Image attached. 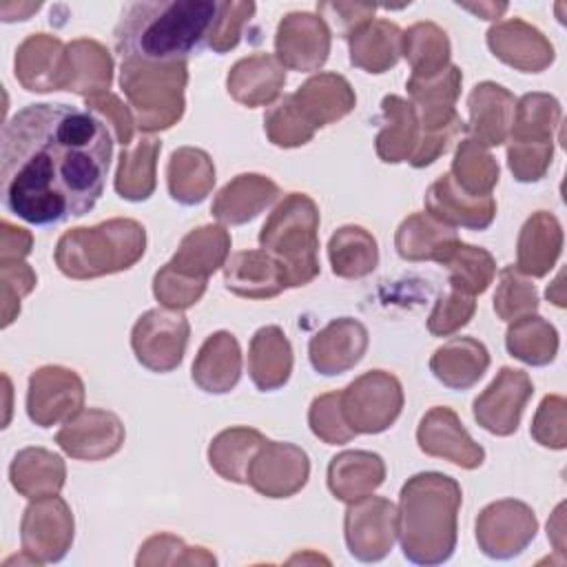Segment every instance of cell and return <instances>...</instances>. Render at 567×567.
<instances>
[{
  "label": "cell",
  "instance_id": "obj_43",
  "mask_svg": "<svg viewBox=\"0 0 567 567\" xmlns=\"http://www.w3.org/2000/svg\"><path fill=\"white\" fill-rule=\"evenodd\" d=\"M447 268V281L452 290L476 297L483 295L496 275V261L489 250L456 239L439 259Z\"/></svg>",
  "mask_w": 567,
  "mask_h": 567
},
{
  "label": "cell",
  "instance_id": "obj_1",
  "mask_svg": "<svg viewBox=\"0 0 567 567\" xmlns=\"http://www.w3.org/2000/svg\"><path fill=\"white\" fill-rule=\"evenodd\" d=\"M111 155V131L93 111L27 104L2 128V204L33 226L82 217L104 190Z\"/></svg>",
  "mask_w": 567,
  "mask_h": 567
},
{
  "label": "cell",
  "instance_id": "obj_15",
  "mask_svg": "<svg viewBox=\"0 0 567 567\" xmlns=\"http://www.w3.org/2000/svg\"><path fill=\"white\" fill-rule=\"evenodd\" d=\"M534 383L525 370L503 365L494 381L474 399L472 414L476 423L496 436H509L518 430Z\"/></svg>",
  "mask_w": 567,
  "mask_h": 567
},
{
  "label": "cell",
  "instance_id": "obj_17",
  "mask_svg": "<svg viewBox=\"0 0 567 567\" xmlns=\"http://www.w3.org/2000/svg\"><path fill=\"white\" fill-rule=\"evenodd\" d=\"M328 24L308 11L286 13L275 33V58L284 69L299 73L319 71L330 55Z\"/></svg>",
  "mask_w": 567,
  "mask_h": 567
},
{
  "label": "cell",
  "instance_id": "obj_27",
  "mask_svg": "<svg viewBox=\"0 0 567 567\" xmlns=\"http://www.w3.org/2000/svg\"><path fill=\"white\" fill-rule=\"evenodd\" d=\"M64 51L60 38L49 33L27 35L16 51V78L31 93L62 91Z\"/></svg>",
  "mask_w": 567,
  "mask_h": 567
},
{
  "label": "cell",
  "instance_id": "obj_53",
  "mask_svg": "<svg viewBox=\"0 0 567 567\" xmlns=\"http://www.w3.org/2000/svg\"><path fill=\"white\" fill-rule=\"evenodd\" d=\"M532 436L549 450L567 447V401L560 394H547L532 421Z\"/></svg>",
  "mask_w": 567,
  "mask_h": 567
},
{
  "label": "cell",
  "instance_id": "obj_52",
  "mask_svg": "<svg viewBox=\"0 0 567 567\" xmlns=\"http://www.w3.org/2000/svg\"><path fill=\"white\" fill-rule=\"evenodd\" d=\"M476 312V301L470 295H463L458 290L441 292L430 317H427V330L434 337H450L465 328L470 319Z\"/></svg>",
  "mask_w": 567,
  "mask_h": 567
},
{
  "label": "cell",
  "instance_id": "obj_8",
  "mask_svg": "<svg viewBox=\"0 0 567 567\" xmlns=\"http://www.w3.org/2000/svg\"><path fill=\"white\" fill-rule=\"evenodd\" d=\"M560 124V102L549 93H525L516 100L507 137V166L518 182L545 177L554 155V131Z\"/></svg>",
  "mask_w": 567,
  "mask_h": 567
},
{
  "label": "cell",
  "instance_id": "obj_23",
  "mask_svg": "<svg viewBox=\"0 0 567 567\" xmlns=\"http://www.w3.org/2000/svg\"><path fill=\"white\" fill-rule=\"evenodd\" d=\"M425 210L434 219L456 228L485 230L496 217V202L492 195L472 197L463 193L450 173L439 175L425 190Z\"/></svg>",
  "mask_w": 567,
  "mask_h": 567
},
{
  "label": "cell",
  "instance_id": "obj_19",
  "mask_svg": "<svg viewBox=\"0 0 567 567\" xmlns=\"http://www.w3.org/2000/svg\"><path fill=\"white\" fill-rule=\"evenodd\" d=\"M55 443L80 461H102L120 452L124 425L117 414L100 408L80 410L55 434Z\"/></svg>",
  "mask_w": 567,
  "mask_h": 567
},
{
  "label": "cell",
  "instance_id": "obj_41",
  "mask_svg": "<svg viewBox=\"0 0 567 567\" xmlns=\"http://www.w3.org/2000/svg\"><path fill=\"white\" fill-rule=\"evenodd\" d=\"M264 441L266 436L255 427H226L210 441L208 463L221 478L244 485L248 483V465Z\"/></svg>",
  "mask_w": 567,
  "mask_h": 567
},
{
  "label": "cell",
  "instance_id": "obj_4",
  "mask_svg": "<svg viewBox=\"0 0 567 567\" xmlns=\"http://www.w3.org/2000/svg\"><path fill=\"white\" fill-rule=\"evenodd\" d=\"M146 250V230L128 217H113L95 226L66 230L55 246L53 259L71 279H95L135 266Z\"/></svg>",
  "mask_w": 567,
  "mask_h": 567
},
{
  "label": "cell",
  "instance_id": "obj_39",
  "mask_svg": "<svg viewBox=\"0 0 567 567\" xmlns=\"http://www.w3.org/2000/svg\"><path fill=\"white\" fill-rule=\"evenodd\" d=\"M456 230L427 213L405 217L394 235V248L405 261H439L456 241Z\"/></svg>",
  "mask_w": 567,
  "mask_h": 567
},
{
  "label": "cell",
  "instance_id": "obj_30",
  "mask_svg": "<svg viewBox=\"0 0 567 567\" xmlns=\"http://www.w3.org/2000/svg\"><path fill=\"white\" fill-rule=\"evenodd\" d=\"M113 82V58L97 40L80 38L66 44L62 91L84 97L106 93Z\"/></svg>",
  "mask_w": 567,
  "mask_h": 567
},
{
  "label": "cell",
  "instance_id": "obj_18",
  "mask_svg": "<svg viewBox=\"0 0 567 567\" xmlns=\"http://www.w3.org/2000/svg\"><path fill=\"white\" fill-rule=\"evenodd\" d=\"M416 443L423 454L450 461L463 470H476L485 461V450L467 434L452 408L434 405L416 427Z\"/></svg>",
  "mask_w": 567,
  "mask_h": 567
},
{
  "label": "cell",
  "instance_id": "obj_49",
  "mask_svg": "<svg viewBox=\"0 0 567 567\" xmlns=\"http://www.w3.org/2000/svg\"><path fill=\"white\" fill-rule=\"evenodd\" d=\"M135 563L142 565H215V556L204 547H186L173 534H155L140 547Z\"/></svg>",
  "mask_w": 567,
  "mask_h": 567
},
{
  "label": "cell",
  "instance_id": "obj_21",
  "mask_svg": "<svg viewBox=\"0 0 567 567\" xmlns=\"http://www.w3.org/2000/svg\"><path fill=\"white\" fill-rule=\"evenodd\" d=\"M489 51L507 66L523 73H540L554 62L551 42L520 18L503 20L487 31Z\"/></svg>",
  "mask_w": 567,
  "mask_h": 567
},
{
  "label": "cell",
  "instance_id": "obj_33",
  "mask_svg": "<svg viewBox=\"0 0 567 567\" xmlns=\"http://www.w3.org/2000/svg\"><path fill=\"white\" fill-rule=\"evenodd\" d=\"M381 122L374 140L377 155L385 164L410 162L421 142V124L412 102L399 95H385L381 100Z\"/></svg>",
  "mask_w": 567,
  "mask_h": 567
},
{
  "label": "cell",
  "instance_id": "obj_51",
  "mask_svg": "<svg viewBox=\"0 0 567 567\" xmlns=\"http://www.w3.org/2000/svg\"><path fill=\"white\" fill-rule=\"evenodd\" d=\"M206 284L208 279L188 277L164 264L153 277V295L164 308L186 310L202 299V295L206 292Z\"/></svg>",
  "mask_w": 567,
  "mask_h": 567
},
{
  "label": "cell",
  "instance_id": "obj_28",
  "mask_svg": "<svg viewBox=\"0 0 567 567\" xmlns=\"http://www.w3.org/2000/svg\"><path fill=\"white\" fill-rule=\"evenodd\" d=\"M190 377L208 394L230 392L241 377V348L233 332H213L199 348Z\"/></svg>",
  "mask_w": 567,
  "mask_h": 567
},
{
  "label": "cell",
  "instance_id": "obj_7",
  "mask_svg": "<svg viewBox=\"0 0 567 567\" xmlns=\"http://www.w3.org/2000/svg\"><path fill=\"white\" fill-rule=\"evenodd\" d=\"M186 84V62H146L124 58L120 66V86L128 100L135 126L144 133L166 131L184 115Z\"/></svg>",
  "mask_w": 567,
  "mask_h": 567
},
{
  "label": "cell",
  "instance_id": "obj_3",
  "mask_svg": "<svg viewBox=\"0 0 567 567\" xmlns=\"http://www.w3.org/2000/svg\"><path fill=\"white\" fill-rule=\"evenodd\" d=\"M461 485L441 472L410 476L399 494V543L410 563L441 565L450 560L458 538Z\"/></svg>",
  "mask_w": 567,
  "mask_h": 567
},
{
  "label": "cell",
  "instance_id": "obj_57",
  "mask_svg": "<svg viewBox=\"0 0 567 567\" xmlns=\"http://www.w3.org/2000/svg\"><path fill=\"white\" fill-rule=\"evenodd\" d=\"M86 109L93 113H100L115 133V140L122 144V148H126L133 142V133H135V117L128 109V104H124L115 93L106 91L100 95H91L84 97Z\"/></svg>",
  "mask_w": 567,
  "mask_h": 567
},
{
  "label": "cell",
  "instance_id": "obj_2",
  "mask_svg": "<svg viewBox=\"0 0 567 567\" xmlns=\"http://www.w3.org/2000/svg\"><path fill=\"white\" fill-rule=\"evenodd\" d=\"M215 18L217 2L210 0L133 2L113 31L115 49L122 60L186 62L206 44Z\"/></svg>",
  "mask_w": 567,
  "mask_h": 567
},
{
  "label": "cell",
  "instance_id": "obj_38",
  "mask_svg": "<svg viewBox=\"0 0 567 567\" xmlns=\"http://www.w3.org/2000/svg\"><path fill=\"white\" fill-rule=\"evenodd\" d=\"M166 186L168 195L184 206L204 202L215 186V164L210 155L195 146L173 151L166 164Z\"/></svg>",
  "mask_w": 567,
  "mask_h": 567
},
{
  "label": "cell",
  "instance_id": "obj_22",
  "mask_svg": "<svg viewBox=\"0 0 567 567\" xmlns=\"http://www.w3.org/2000/svg\"><path fill=\"white\" fill-rule=\"evenodd\" d=\"M461 82L463 73L454 64H450L445 71L432 78L410 75L405 89L419 115L421 133H436L461 120V115L454 109L461 93Z\"/></svg>",
  "mask_w": 567,
  "mask_h": 567
},
{
  "label": "cell",
  "instance_id": "obj_6",
  "mask_svg": "<svg viewBox=\"0 0 567 567\" xmlns=\"http://www.w3.org/2000/svg\"><path fill=\"white\" fill-rule=\"evenodd\" d=\"M319 206L306 193H288L259 230V246L281 261L288 288L310 284L319 266Z\"/></svg>",
  "mask_w": 567,
  "mask_h": 567
},
{
  "label": "cell",
  "instance_id": "obj_9",
  "mask_svg": "<svg viewBox=\"0 0 567 567\" xmlns=\"http://www.w3.org/2000/svg\"><path fill=\"white\" fill-rule=\"evenodd\" d=\"M403 410L401 381L385 370H370L341 390V412L354 434L385 432Z\"/></svg>",
  "mask_w": 567,
  "mask_h": 567
},
{
  "label": "cell",
  "instance_id": "obj_12",
  "mask_svg": "<svg viewBox=\"0 0 567 567\" xmlns=\"http://www.w3.org/2000/svg\"><path fill=\"white\" fill-rule=\"evenodd\" d=\"M538 520L534 509L516 498H501L485 505L476 518L478 549L496 560H507L527 549L536 538Z\"/></svg>",
  "mask_w": 567,
  "mask_h": 567
},
{
  "label": "cell",
  "instance_id": "obj_61",
  "mask_svg": "<svg viewBox=\"0 0 567 567\" xmlns=\"http://www.w3.org/2000/svg\"><path fill=\"white\" fill-rule=\"evenodd\" d=\"M547 299L554 301L558 308H565V295H563V272L556 277V281L551 286H547Z\"/></svg>",
  "mask_w": 567,
  "mask_h": 567
},
{
  "label": "cell",
  "instance_id": "obj_42",
  "mask_svg": "<svg viewBox=\"0 0 567 567\" xmlns=\"http://www.w3.org/2000/svg\"><path fill=\"white\" fill-rule=\"evenodd\" d=\"M328 259L332 272L343 279H361L379 264V246L372 233L348 224L332 233L328 241Z\"/></svg>",
  "mask_w": 567,
  "mask_h": 567
},
{
  "label": "cell",
  "instance_id": "obj_60",
  "mask_svg": "<svg viewBox=\"0 0 567 567\" xmlns=\"http://www.w3.org/2000/svg\"><path fill=\"white\" fill-rule=\"evenodd\" d=\"M547 536L554 538V545H556V551L563 554L565 549V543H563V505L556 507L554 512V518L547 523Z\"/></svg>",
  "mask_w": 567,
  "mask_h": 567
},
{
  "label": "cell",
  "instance_id": "obj_13",
  "mask_svg": "<svg viewBox=\"0 0 567 567\" xmlns=\"http://www.w3.org/2000/svg\"><path fill=\"white\" fill-rule=\"evenodd\" d=\"M22 551L35 563H58L73 543V514L69 503L53 494L27 505L20 520Z\"/></svg>",
  "mask_w": 567,
  "mask_h": 567
},
{
  "label": "cell",
  "instance_id": "obj_54",
  "mask_svg": "<svg viewBox=\"0 0 567 567\" xmlns=\"http://www.w3.org/2000/svg\"><path fill=\"white\" fill-rule=\"evenodd\" d=\"M255 2H217V18L208 33L206 47L215 53H226L237 47L244 24L255 13Z\"/></svg>",
  "mask_w": 567,
  "mask_h": 567
},
{
  "label": "cell",
  "instance_id": "obj_29",
  "mask_svg": "<svg viewBox=\"0 0 567 567\" xmlns=\"http://www.w3.org/2000/svg\"><path fill=\"white\" fill-rule=\"evenodd\" d=\"M279 197V186L259 173L233 177L213 199L210 213L226 226H239L255 219Z\"/></svg>",
  "mask_w": 567,
  "mask_h": 567
},
{
  "label": "cell",
  "instance_id": "obj_59",
  "mask_svg": "<svg viewBox=\"0 0 567 567\" xmlns=\"http://www.w3.org/2000/svg\"><path fill=\"white\" fill-rule=\"evenodd\" d=\"M458 7L472 11L474 16L483 18V20H496V18H501V16L507 11V4H505V2H501V4H496V2H478V4L458 2Z\"/></svg>",
  "mask_w": 567,
  "mask_h": 567
},
{
  "label": "cell",
  "instance_id": "obj_55",
  "mask_svg": "<svg viewBox=\"0 0 567 567\" xmlns=\"http://www.w3.org/2000/svg\"><path fill=\"white\" fill-rule=\"evenodd\" d=\"M38 277L29 264L2 261L0 264V290H2V328H7L20 315V301L35 286Z\"/></svg>",
  "mask_w": 567,
  "mask_h": 567
},
{
  "label": "cell",
  "instance_id": "obj_24",
  "mask_svg": "<svg viewBox=\"0 0 567 567\" xmlns=\"http://www.w3.org/2000/svg\"><path fill=\"white\" fill-rule=\"evenodd\" d=\"M224 286L246 299H272L288 288V275L279 259L264 248L233 252L224 264Z\"/></svg>",
  "mask_w": 567,
  "mask_h": 567
},
{
  "label": "cell",
  "instance_id": "obj_56",
  "mask_svg": "<svg viewBox=\"0 0 567 567\" xmlns=\"http://www.w3.org/2000/svg\"><path fill=\"white\" fill-rule=\"evenodd\" d=\"M377 7L359 2H319L317 16L328 24L330 31H337L341 38H350L359 29L372 22Z\"/></svg>",
  "mask_w": 567,
  "mask_h": 567
},
{
  "label": "cell",
  "instance_id": "obj_16",
  "mask_svg": "<svg viewBox=\"0 0 567 567\" xmlns=\"http://www.w3.org/2000/svg\"><path fill=\"white\" fill-rule=\"evenodd\" d=\"M310 476V458L295 443L264 441L248 465V485L266 498L295 496Z\"/></svg>",
  "mask_w": 567,
  "mask_h": 567
},
{
  "label": "cell",
  "instance_id": "obj_45",
  "mask_svg": "<svg viewBox=\"0 0 567 567\" xmlns=\"http://www.w3.org/2000/svg\"><path fill=\"white\" fill-rule=\"evenodd\" d=\"M401 55L412 66L414 78H432L450 66L447 33L434 22H416L403 31Z\"/></svg>",
  "mask_w": 567,
  "mask_h": 567
},
{
  "label": "cell",
  "instance_id": "obj_37",
  "mask_svg": "<svg viewBox=\"0 0 567 567\" xmlns=\"http://www.w3.org/2000/svg\"><path fill=\"white\" fill-rule=\"evenodd\" d=\"M9 478L20 496L35 501L53 496L62 489L66 467L62 456L53 454L51 450L24 447L13 456L9 465Z\"/></svg>",
  "mask_w": 567,
  "mask_h": 567
},
{
  "label": "cell",
  "instance_id": "obj_5",
  "mask_svg": "<svg viewBox=\"0 0 567 567\" xmlns=\"http://www.w3.org/2000/svg\"><path fill=\"white\" fill-rule=\"evenodd\" d=\"M354 104L357 95L343 75L319 73L266 111L264 131L275 146H303L317 128L346 117Z\"/></svg>",
  "mask_w": 567,
  "mask_h": 567
},
{
  "label": "cell",
  "instance_id": "obj_11",
  "mask_svg": "<svg viewBox=\"0 0 567 567\" xmlns=\"http://www.w3.org/2000/svg\"><path fill=\"white\" fill-rule=\"evenodd\" d=\"M348 551L361 563L383 560L399 538V509L390 498L363 496L343 516Z\"/></svg>",
  "mask_w": 567,
  "mask_h": 567
},
{
  "label": "cell",
  "instance_id": "obj_47",
  "mask_svg": "<svg viewBox=\"0 0 567 567\" xmlns=\"http://www.w3.org/2000/svg\"><path fill=\"white\" fill-rule=\"evenodd\" d=\"M498 162L483 144L472 137H465L458 144L450 175L463 193L472 197L492 195L494 186L498 184Z\"/></svg>",
  "mask_w": 567,
  "mask_h": 567
},
{
  "label": "cell",
  "instance_id": "obj_35",
  "mask_svg": "<svg viewBox=\"0 0 567 567\" xmlns=\"http://www.w3.org/2000/svg\"><path fill=\"white\" fill-rule=\"evenodd\" d=\"M489 368L485 343L474 337H454L434 350L430 370L450 390H470Z\"/></svg>",
  "mask_w": 567,
  "mask_h": 567
},
{
  "label": "cell",
  "instance_id": "obj_34",
  "mask_svg": "<svg viewBox=\"0 0 567 567\" xmlns=\"http://www.w3.org/2000/svg\"><path fill=\"white\" fill-rule=\"evenodd\" d=\"M292 346L279 326L259 328L248 346V374L257 390L272 392L288 383Z\"/></svg>",
  "mask_w": 567,
  "mask_h": 567
},
{
  "label": "cell",
  "instance_id": "obj_14",
  "mask_svg": "<svg viewBox=\"0 0 567 567\" xmlns=\"http://www.w3.org/2000/svg\"><path fill=\"white\" fill-rule=\"evenodd\" d=\"M84 405V383L75 370L42 365L31 372L27 414L40 427H51L75 416Z\"/></svg>",
  "mask_w": 567,
  "mask_h": 567
},
{
  "label": "cell",
  "instance_id": "obj_48",
  "mask_svg": "<svg viewBox=\"0 0 567 567\" xmlns=\"http://www.w3.org/2000/svg\"><path fill=\"white\" fill-rule=\"evenodd\" d=\"M538 310V292L527 275L516 270V266H505L498 275V286L494 295V312L503 321H516L520 317L534 315Z\"/></svg>",
  "mask_w": 567,
  "mask_h": 567
},
{
  "label": "cell",
  "instance_id": "obj_58",
  "mask_svg": "<svg viewBox=\"0 0 567 567\" xmlns=\"http://www.w3.org/2000/svg\"><path fill=\"white\" fill-rule=\"evenodd\" d=\"M33 237L29 230L13 226L9 221L0 224V264L2 261H22L31 252Z\"/></svg>",
  "mask_w": 567,
  "mask_h": 567
},
{
  "label": "cell",
  "instance_id": "obj_46",
  "mask_svg": "<svg viewBox=\"0 0 567 567\" xmlns=\"http://www.w3.org/2000/svg\"><path fill=\"white\" fill-rule=\"evenodd\" d=\"M505 348L514 359L527 365H547L556 359L558 332L547 319L527 315L509 323L505 332Z\"/></svg>",
  "mask_w": 567,
  "mask_h": 567
},
{
  "label": "cell",
  "instance_id": "obj_25",
  "mask_svg": "<svg viewBox=\"0 0 567 567\" xmlns=\"http://www.w3.org/2000/svg\"><path fill=\"white\" fill-rule=\"evenodd\" d=\"M470 122L465 131L472 133V140L485 148L501 146L507 142L516 109V97L512 91L496 82H481L467 95Z\"/></svg>",
  "mask_w": 567,
  "mask_h": 567
},
{
  "label": "cell",
  "instance_id": "obj_32",
  "mask_svg": "<svg viewBox=\"0 0 567 567\" xmlns=\"http://www.w3.org/2000/svg\"><path fill=\"white\" fill-rule=\"evenodd\" d=\"M385 478V463L377 452L346 450L328 463V489L337 501L354 503L370 496Z\"/></svg>",
  "mask_w": 567,
  "mask_h": 567
},
{
  "label": "cell",
  "instance_id": "obj_20",
  "mask_svg": "<svg viewBox=\"0 0 567 567\" xmlns=\"http://www.w3.org/2000/svg\"><path fill=\"white\" fill-rule=\"evenodd\" d=\"M368 328L354 317H339L323 326L308 343L312 368L323 377L352 370L368 350Z\"/></svg>",
  "mask_w": 567,
  "mask_h": 567
},
{
  "label": "cell",
  "instance_id": "obj_31",
  "mask_svg": "<svg viewBox=\"0 0 567 567\" xmlns=\"http://www.w3.org/2000/svg\"><path fill=\"white\" fill-rule=\"evenodd\" d=\"M563 250V228L554 213L536 210L527 217L516 241V270L527 277H545Z\"/></svg>",
  "mask_w": 567,
  "mask_h": 567
},
{
  "label": "cell",
  "instance_id": "obj_50",
  "mask_svg": "<svg viewBox=\"0 0 567 567\" xmlns=\"http://www.w3.org/2000/svg\"><path fill=\"white\" fill-rule=\"evenodd\" d=\"M308 425H310L312 434L328 445H343L357 436L354 430L343 419L341 390L326 392L310 403Z\"/></svg>",
  "mask_w": 567,
  "mask_h": 567
},
{
  "label": "cell",
  "instance_id": "obj_26",
  "mask_svg": "<svg viewBox=\"0 0 567 567\" xmlns=\"http://www.w3.org/2000/svg\"><path fill=\"white\" fill-rule=\"evenodd\" d=\"M286 84V69L272 53H252L237 60L226 78L233 100L255 109L272 104Z\"/></svg>",
  "mask_w": 567,
  "mask_h": 567
},
{
  "label": "cell",
  "instance_id": "obj_10",
  "mask_svg": "<svg viewBox=\"0 0 567 567\" xmlns=\"http://www.w3.org/2000/svg\"><path fill=\"white\" fill-rule=\"evenodd\" d=\"M188 337L190 323L182 310L153 308L135 321L131 330V348L146 370L164 374L182 363Z\"/></svg>",
  "mask_w": 567,
  "mask_h": 567
},
{
  "label": "cell",
  "instance_id": "obj_44",
  "mask_svg": "<svg viewBox=\"0 0 567 567\" xmlns=\"http://www.w3.org/2000/svg\"><path fill=\"white\" fill-rule=\"evenodd\" d=\"M162 142L155 137H142L135 146H126L120 153L115 173V193L128 202H144L155 190V166Z\"/></svg>",
  "mask_w": 567,
  "mask_h": 567
},
{
  "label": "cell",
  "instance_id": "obj_40",
  "mask_svg": "<svg viewBox=\"0 0 567 567\" xmlns=\"http://www.w3.org/2000/svg\"><path fill=\"white\" fill-rule=\"evenodd\" d=\"M403 31L390 20H372L348 38L350 64L365 73H385L401 58Z\"/></svg>",
  "mask_w": 567,
  "mask_h": 567
},
{
  "label": "cell",
  "instance_id": "obj_36",
  "mask_svg": "<svg viewBox=\"0 0 567 567\" xmlns=\"http://www.w3.org/2000/svg\"><path fill=\"white\" fill-rule=\"evenodd\" d=\"M230 252V233L219 224H206L186 233L168 266L188 277L208 279L224 268Z\"/></svg>",
  "mask_w": 567,
  "mask_h": 567
}]
</instances>
